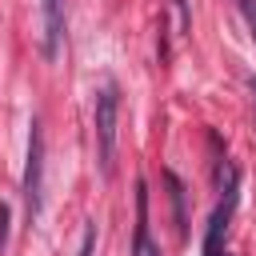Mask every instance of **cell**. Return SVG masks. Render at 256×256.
<instances>
[{"label":"cell","mask_w":256,"mask_h":256,"mask_svg":"<svg viewBox=\"0 0 256 256\" xmlns=\"http://www.w3.org/2000/svg\"><path fill=\"white\" fill-rule=\"evenodd\" d=\"M240 12H244V20H248V28L256 36V0H240Z\"/></svg>","instance_id":"cell-9"},{"label":"cell","mask_w":256,"mask_h":256,"mask_svg":"<svg viewBox=\"0 0 256 256\" xmlns=\"http://www.w3.org/2000/svg\"><path fill=\"white\" fill-rule=\"evenodd\" d=\"M172 4H176V12H180V28L188 32V28H192V20H188V4H184V0H172Z\"/></svg>","instance_id":"cell-10"},{"label":"cell","mask_w":256,"mask_h":256,"mask_svg":"<svg viewBox=\"0 0 256 256\" xmlns=\"http://www.w3.org/2000/svg\"><path fill=\"white\" fill-rule=\"evenodd\" d=\"M164 184H168V192H172V216H176V232L184 236V232H188V216H184V184H180V176H176V172H164Z\"/></svg>","instance_id":"cell-6"},{"label":"cell","mask_w":256,"mask_h":256,"mask_svg":"<svg viewBox=\"0 0 256 256\" xmlns=\"http://www.w3.org/2000/svg\"><path fill=\"white\" fill-rule=\"evenodd\" d=\"M60 40H64V0H40V52L56 60Z\"/></svg>","instance_id":"cell-3"},{"label":"cell","mask_w":256,"mask_h":256,"mask_svg":"<svg viewBox=\"0 0 256 256\" xmlns=\"http://www.w3.org/2000/svg\"><path fill=\"white\" fill-rule=\"evenodd\" d=\"M232 204H236V192H224V204L212 212V220H208V232H204V256H224V228H228Z\"/></svg>","instance_id":"cell-4"},{"label":"cell","mask_w":256,"mask_h":256,"mask_svg":"<svg viewBox=\"0 0 256 256\" xmlns=\"http://www.w3.org/2000/svg\"><path fill=\"white\" fill-rule=\"evenodd\" d=\"M8 224H12V208L0 204V252H4V244H8Z\"/></svg>","instance_id":"cell-8"},{"label":"cell","mask_w":256,"mask_h":256,"mask_svg":"<svg viewBox=\"0 0 256 256\" xmlns=\"http://www.w3.org/2000/svg\"><path fill=\"white\" fill-rule=\"evenodd\" d=\"M248 88H252V100H256V76H252V80H248Z\"/></svg>","instance_id":"cell-11"},{"label":"cell","mask_w":256,"mask_h":256,"mask_svg":"<svg viewBox=\"0 0 256 256\" xmlns=\"http://www.w3.org/2000/svg\"><path fill=\"white\" fill-rule=\"evenodd\" d=\"M40 188H44V132H40V120H32V128H28V164H24L28 216H40Z\"/></svg>","instance_id":"cell-2"},{"label":"cell","mask_w":256,"mask_h":256,"mask_svg":"<svg viewBox=\"0 0 256 256\" xmlns=\"http://www.w3.org/2000/svg\"><path fill=\"white\" fill-rule=\"evenodd\" d=\"M116 124H120V84L116 80H104L100 92H96V104H92L96 160H100V172L104 176H112V164H116Z\"/></svg>","instance_id":"cell-1"},{"label":"cell","mask_w":256,"mask_h":256,"mask_svg":"<svg viewBox=\"0 0 256 256\" xmlns=\"http://www.w3.org/2000/svg\"><path fill=\"white\" fill-rule=\"evenodd\" d=\"M148 244V184L136 180V236H132V256H144Z\"/></svg>","instance_id":"cell-5"},{"label":"cell","mask_w":256,"mask_h":256,"mask_svg":"<svg viewBox=\"0 0 256 256\" xmlns=\"http://www.w3.org/2000/svg\"><path fill=\"white\" fill-rule=\"evenodd\" d=\"M144 256H160V252H156V248H148V252H144Z\"/></svg>","instance_id":"cell-12"},{"label":"cell","mask_w":256,"mask_h":256,"mask_svg":"<svg viewBox=\"0 0 256 256\" xmlns=\"http://www.w3.org/2000/svg\"><path fill=\"white\" fill-rule=\"evenodd\" d=\"M76 256H96V224H84V236H80V252Z\"/></svg>","instance_id":"cell-7"}]
</instances>
